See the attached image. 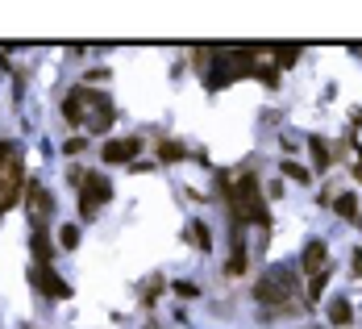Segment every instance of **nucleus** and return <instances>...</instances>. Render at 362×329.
<instances>
[{
  "instance_id": "f257e3e1",
  "label": "nucleus",
  "mask_w": 362,
  "mask_h": 329,
  "mask_svg": "<svg viewBox=\"0 0 362 329\" xmlns=\"http://www.w3.org/2000/svg\"><path fill=\"white\" fill-rule=\"evenodd\" d=\"M225 196H229V217H233V225H263V230H271V209H267V200H263L254 175H242Z\"/></svg>"
},
{
  "instance_id": "f03ea898",
  "label": "nucleus",
  "mask_w": 362,
  "mask_h": 329,
  "mask_svg": "<svg viewBox=\"0 0 362 329\" xmlns=\"http://www.w3.org/2000/svg\"><path fill=\"white\" fill-rule=\"evenodd\" d=\"M254 296H258L263 304H271V309H287L292 296H296V271H292V267H271V271L258 280Z\"/></svg>"
},
{
  "instance_id": "7ed1b4c3",
  "label": "nucleus",
  "mask_w": 362,
  "mask_h": 329,
  "mask_svg": "<svg viewBox=\"0 0 362 329\" xmlns=\"http://www.w3.org/2000/svg\"><path fill=\"white\" fill-rule=\"evenodd\" d=\"M108 200H113V184H108L104 175L88 171V175H84V184H80V217L92 221V217H96V209H100V204H108Z\"/></svg>"
},
{
  "instance_id": "20e7f679",
  "label": "nucleus",
  "mask_w": 362,
  "mask_h": 329,
  "mask_svg": "<svg viewBox=\"0 0 362 329\" xmlns=\"http://www.w3.org/2000/svg\"><path fill=\"white\" fill-rule=\"evenodd\" d=\"M30 283H34V292H42L46 300H71V283L63 280L54 267H30Z\"/></svg>"
},
{
  "instance_id": "39448f33",
  "label": "nucleus",
  "mask_w": 362,
  "mask_h": 329,
  "mask_svg": "<svg viewBox=\"0 0 362 329\" xmlns=\"http://www.w3.org/2000/svg\"><path fill=\"white\" fill-rule=\"evenodd\" d=\"M21 192H25V167H21V159H17V163L0 167V213L13 209V204L21 200Z\"/></svg>"
},
{
  "instance_id": "423d86ee",
  "label": "nucleus",
  "mask_w": 362,
  "mask_h": 329,
  "mask_svg": "<svg viewBox=\"0 0 362 329\" xmlns=\"http://www.w3.org/2000/svg\"><path fill=\"white\" fill-rule=\"evenodd\" d=\"M100 104H104L100 92H92V88H71L67 100H63V117H67L71 125H84V113H88V108H100Z\"/></svg>"
},
{
  "instance_id": "0eeeda50",
  "label": "nucleus",
  "mask_w": 362,
  "mask_h": 329,
  "mask_svg": "<svg viewBox=\"0 0 362 329\" xmlns=\"http://www.w3.org/2000/svg\"><path fill=\"white\" fill-rule=\"evenodd\" d=\"M25 209H30V225H46V217L54 213V200L42 184H25Z\"/></svg>"
},
{
  "instance_id": "6e6552de",
  "label": "nucleus",
  "mask_w": 362,
  "mask_h": 329,
  "mask_svg": "<svg viewBox=\"0 0 362 329\" xmlns=\"http://www.w3.org/2000/svg\"><path fill=\"white\" fill-rule=\"evenodd\" d=\"M246 225H229V263H225V275H242L246 271Z\"/></svg>"
},
{
  "instance_id": "1a4fd4ad",
  "label": "nucleus",
  "mask_w": 362,
  "mask_h": 329,
  "mask_svg": "<svg viewBox=\"0 0 362 329\" xmlns=\"http://www.w3.org/2000/svg\"><path fill=\"white\" fill-rule=\"evenodd\" d=\"M300 271H304V275L329 271V250H325V242H308V246H304V254H300Z\"/></svg>"
},
{
  "instance_id": "9d476101",
  "label": "nucleus",
  "mask_w": 362,
  "mask_h": 329,
  "mask_svg": "<svg viewBox=\"0 0 362 329\" xmlns=\"http://www.w3.org/2000/svg\"><path fill=\"white\" fill-rule=\"evenodd\" d=\"M137 150H142V142L137 138H117V142H104V146H100V159H108V163H125V159H137Z\"/></svg>"
},
{
  "instance_id": "9b49d317",
  "label": "nucleus",
  "mask_w": 362,
  "mask_h": 329,
  "mask_svg": "<svg viewBox=\"0 0 362 329\" xmlns=\"http://www.w3.org/2000/svg\"><path fill=\"white\" fill-rule=\"evenodd\" d=\"M30 246H34V267H50V263H54V250H50V234H46V225H34Z\"/></svg>"
},
{
  "instance_id": "f8f14e48",
  "label": "nucleus",
  "mask_w": 362,
  "mask_h": 329,
  "mask_svg": "<svg viewBox=\"0 0 362 329\" xmlns=\"http://www.w3.org/2000/svg\"><path fill=\"white\" fill-rule=\"evenodd\" d=\"M263 54H275V63H279V67H296L304 50L292 46V42H271V46H263Z\"/></svg>"
},
{
  "instance_id": "ddd939ff",
  "label": "nucleus",
  "mask_w": 362,
  "mask_h": 329,
  "mask_svg": "<svg viewBox=\"0 0 362 329\" xmlns=\"http://www.w3.org/2000/svg\"><path fill=\"white\" fill-rule=\"evenodd\" d=\"M350 321H354V309H350V300H346V296H333V300H329V325L342 329V325H350Z\"/></svg>"
},
{
  "instance_id": "4468645a",
  "label": "nucleus",
  "mask_w": 362,
  "mask_h": 329,
  "mask_svg": "<svg viewBox=\"0 0 362 329\" xmlns=\"http://www.w3.org/2000/svg\"><path fill=\"white\" fill-rule=\"evenodd\" d=\"M308 150H313V167L317 171H329L333 167V150L325 146V138H308Z\"/></svg>"
},
{
  "instance_id": "2eb2a0df",
  "label": "nucleus",
  "mask_w": 362,
  "mask_h": 329,
  "mask_svg": "<svg viewBox=\"0 0 362 329\" xmlns=\"http://www.w3.org/2000/svg\"><path fill=\"white\" fill-rule=\"evenodd\" d=\"M333 213L346 217V221H354V217H358V196H354V192H342V196L333 200Z\"/></svg>"
},
{
  "instance_id": "dca6fc26",
  "label": "nucleus",
  "mask_w": 362,
  "mask_h": 329,
  "mask_svg": "<svg viewBox=\"0 0 362 329\" xmlns=\"http://www.w3.org/2000/svg\"><path fill=\"white\" fill-rule=\"evenodd\" d=\"M158 159H167V163H183V146L180 142H158Z\"/></svg>"
},
{
  "instance_id": "f3484780",
  "label": "nucleus",
  "mask_w": 362,
  "mask_h": 329,
  "mask_svg": "<svg viewBox=\"0 0 362 329\" xmlns=\"http://www.w3.org/2000/svg\"><path fill=\"white\" fill-rule=\"evenodd\" d=\"M187 242H192V246H200V250H208V246H213V237H208V230H204L200 221H192V230H187Z\"/></svg>"
},
{
  "instance_id": "a211bd4d",
  "label": "nucleus",
  "mask_w": 362,
  "mask_h": 329,
  "mask_svg": "<svg viewBox=\"0 0 362 329\" xmlns=\"http://www.w3.org/2000/svg\"><path fill=\"white\" fill-rule=\"evenodd\" d=\"M254 75H258L267 88H279V71H275L271 63H258V67H254Z\"/></svg>"
},
{
  "instance_id": "6ab92c4d",
  "label": "nucleus",
  "mask_w": 362,
  "mask_h": 329,
  "mask_svg": "<svg viewBox=\"0 0 362 329\" xmlns=\"http://www.w3.org/2000/svg\"><path fill=\"white\" fill-rule=\"evenodd\" d=\"M325 283H329V271H320V275H313V283H308V300L317 304L320 296H325Z\"/></svg>"
},
{
  "instance_id": "aec40b11",
  "label": "nucleus",
  "mask_w": 362,
  "mask_h": 329,
  "mask_svg": "<svg viewBox=\"0 0 362 329\" xmlns=\"http://www.w3.org/2000/svg\"><path fill=\"white\" fill-rule=\"evenodd\" d=\"M283 175H287V180H300V184H308V167H300V163H283Z\"/></svg>"
},
{
  "instance_id": "412c9836",
  "label": "nucleus",
  "mask_w": 362,
  "mask_h": 329,
  "mask_svg": "<svg viewBox=\"0 0 362 329\" xmlns=\"http://www.w3.org/2000/svg\"><path fill=\"white\" fill-rule=\"evenodd\" d=\"M58 242H63L67 250H71V246H80V230H75V225H63V230H58Z\"/></svg>"
},
{
  "instance_id": "4be33fe9",
  "label": "nucleus",
  "mask_w": 362,
  "mask_h": 329,
  "mask_svg": "<svg viewBox=\"0 0 362 329\" xmlns=\"http://www.w3.org/2000/svg\"><path fill=\"white\" fill-rule=\"evenodd\" d=\"M175 292H180L183 300H192V296H200V287H196V283H187V280H183V283H175Z\"/></svg>"
},
{
  "instance_id": "5701e85b",
  "label": "nucleus",
  "mask_w": 362,
  "mask_h": 329,
  "mask_svg": "<svg viewBox=\"0 0 362 329\" xmlns=\"http://www.w3.org/2000/svg\"><path fill=\"white\" fill-rule=\"evenodd\" d=\"M63 150H67V154H80V150H84V138H71Z\"/></svg>"
},
{
  "instance_id": "b1692460",
  "label": "nucleus",
  "mask_w": 362,
  "mask_h": 329,
  "mask_svg": "<svg viewBox=\"0 0 362 329\" xmlns=\"http://www.w3.org/2000/svg\"><path fill=\"white\" fill-rule=\"evenodd\" d=\"M354 180H362V163H358V167H354Z\"/></svg>"
},
{
  "instance_id": "393cba45",
  "label": "nucleus",
  "mask_w": 362,
  "mask_h": 329,
  "mask_svg": "<svg viewBox=\"0 0 362 329\" xmlns=\"http://www.w3.org/2000/svg\"><path fill=\"white\" fill-rule=\"evenodd\" d=\"M358 225H362V217H358Z\"/></svg>"
},
{
  "instance_id": "a878e982",
  "label": "nucleus",
  "mask_w": 362,
  "mask_h": 329,
  "mask_svg": "<svg viewBox=\"0 0 362 329\" xmlns=\"http://www.w3.org/2000/svg\"><path fill=\"white\" fill-rule=\"evenodd\" d=\"M317 329H320V325H317Z\"/></svg>"
}]
</instances>
